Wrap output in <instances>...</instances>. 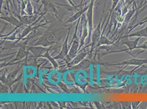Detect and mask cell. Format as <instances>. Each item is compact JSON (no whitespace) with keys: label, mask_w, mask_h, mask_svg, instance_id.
Returning a JSON list of instances; mask_svg holds the SVG:
<instances>
[{"label":"cell","mask_w":147,"mask_h":109,"mask_svg":"<svg viewBox=\"0 0 147 109\" xmlns=\"http://www.w3.org/2000/svg\"><path fill=\"white\" fill-rule=\"evenodd\" d=\"M101 21L102 19L100 20L99 23L98 24L97 27L94 30L92 35V43L91 44V51L92 52L93 50L95 48L98 44V41L101 36Z\"/></svg>","instance_id":"cell-7"},{"label":"cell","mask_w":147,"mask_h":109,"mask_svg":"<svg viewBox=\"0 0 147 109\" xmlns=\"http://www.w3.org/2000/svg\"><path fill=\"white\" fill-rule=\"evenodd\" d=\"M20 68H19V69H17V70L13 71V72L10 73V74L7 76L6 79L7 83L10 84V83L13 80L16 78V75H17L18 72L19 70H20Z\"/></svg>","instance_id":"cell-20"},{"label":"cell","mask_w":147,"mask_h":109,"mask_svg":"<svg viewBox=\"0 0 147 109\" xmlns=\"http://www.w3.org/2000/svg\"><path fill=\"white\" fill-rule=\"evenodd\" d=\"M35 28H36V27H32V25H30L29 26H28V27H27L23 31V32H22V35L20 36V38H24L30 32H31V31L32 30L34 29H35Z\"/></svg>","instance_id":"cell-21"},{"label":"cell","mask_w":147,"mask_h":109,"mask_svg":"<svg viewBox=\"0 0 147 109\" xmlns=\"http://www.w3.org/2000/svg\"><path fill=\"white\" fill-rule=\"evenodd\" d=\"M28 53V51L27 50V49H26L25 47H22L20 48V49H19L18 52L17 54L16 58L14 60H13L12 61H11V62H9V63H12L13 62L19 61V60L23 59L24 57H25V56Z\"/></svg>","instance_id":"cell-15"},{"label":"cell","mask_w":147,"mask_h":109,"mask_svg":"<svg viewBox=\"0 0 147 109\" xmlns=\"http://www.w3.org/2000/svg\"><path fill=\"white\" fill-rule=\"evenodd\" d=\"M59 85L61 86V88L63 89V90L65 92H66V93L68 92V90H67V87L65 85H64V84L61 82Z\"/></svg>","instance_id":"cell-29"},{"label":"cell","mask_w":147,"mask_h":109,"mask_svg":"<svg viewBox=\"0 0 147 109\" xmlns=\"http://www.w3.org/2000/svg\"><path fill=\"white\" fill-rule=\"evenodd\" d=\"M147 64V58L140 59L137 58H133L128 59L126 61L115 63H106L104 64L106 66H136L140 67L143 64Z\"/></svg>","instance_id":"cell-3"},{"label":"cell","mask_w":147,"mask_h":109,"mask_svg":"<svg viewBox=\"0 0 147 109\" xmlns=\"http://www.w3.org/2000/svg\"><path fill=\"white\" fill-rule=\"evenodd\" d=\"M94 0H91V2L89 5V7L88 10L87 11V21L88 25V29H89V38L88 42H90L91 36L92 34V30H93V10L94 7Z\"/></svg>","instance_id":"cell-5"},{"label":"cell","mask_w":147,"mask_h":109,"mask_svg":"<svg viewBox=\"0 0 147 109\" xmlns=\"http://www.w3.org/2000/svg\"><path fill=\"white\" fill-rule=\"evenodd\" d=\"M70 30H71V29H70L69 30L67 36V38H66L63 44L62 49H61V52L57 56H56L54 57V58L55 60H64L65 58L67 57L68 53H69V47H70V46H68V44H67L68 39H69L70 33Z\"/></svg>","instance_id":"cell-6"},{"label":"cell","mask_w":147,"mask_h":109,"mask_svg":"<svg viewBox=\"0 0 147 109\" xmlns=\"http://www.w3.org/2000/svg\"><path fill=\"white\" fill-rule=\"evenodd\" d=\"M87 20L85 19V17H84V23H83V31H82V35L81 36V39H80V47H79V50L80 49L82 48V47L85 44V39H86V37L88 35V28H87Z\"/></svg>","instance_id":"cell-12"},{"label":"cell","mask_w":147,"mask_h":109,"mask_svg":"<svg viewBox=\"0 0 147 109\" xmlns=\"http://www.w3.org/2000/svg\"><path fill=\"white\" fill-rule=\"evenodd\" d=\"M147 17H146L144 18L143 19V20H142V21L140 22V23H139L138 24H137L135 25H134V26H132V27H129V32H131V31L133 29H134L135 27H137V26H140L141 25H143V24H144V23H147Z\"/></svg>","instance_id":"cell-26"},{"label":"cell","mask_w":147,"mask_h":109,"mask_svg":"<svg viewBox=\"0 0 147 109\" xmlns=\"http://www.w3.org/2000/svg\"><path fill=\"white\" fill-rule=\"evenodd\" d=\"M42 57H45L46 58H47L49 60L51 63H52V64L53 65V66L54 67V68L55 69H57L58 67H59V65L57 63V62L55 61V60L54 58V57H52L50 55L49 53V51H48L47 52H46L45 54L42 56Z\"/></svg>","instance_id":"cell-18"},{"label":"cell","mask_w":147,"mask_h":109,"mask_svg":"<svg viewBox=\"0 0 147 109\" xmlns=\"http://www.w3.org/2000/svg\"><path fill=\"white\" fill-rule=\"evenodd\" d=\"M13 2H14V0H13Z\"/></svg>","instance_id":"cell-33"},{"label":"cell","mask_w":147,"mask_h":109,"mask_svg":"<svg viewBox=\"0 0 147 109\" xmlns=\"http://www.w3.org/2000/svg\"><path fill=\"white\" fill-rule=\"evenodd\" d=\"M120 104L123 109H132V102H121Z\"/></svg>","instance_id":"cell-23"},{"label":"cell","mask_w":147,"mask_h":109,"mask_svg":"<svg viewBox=\"0 0 147 109\" xmlns=\"http://www.w3.org/2000/svg\"><path fill=\"white\" fill-rule=\"evenodd\" d=\"M144 37V38H147V26L144 29H142L141 30L138 31L137 32H135L134 33H130L127 35L124 36L122 37V38H129V37Z\"/></svg>","instance_id":"cell-13"},{"label":"cell","mask_w":147,"mask_h":109,"mask_svg":"<svg viewBox=\"0 0 147 109\" xmlns=\"http://www.w3.org/2000/svg\"><path fill=\"white\" fill-rule=\"evenodd\" d=\"M67 1L72 6L75 7V5L74 4V3L72 0H67Z\"/></svg>","instance_id":"cell-30"},{"label":"cell","mask_w":147,"mask_h":109,"mask_svg":"<svg viewBox=\"0 0 147 109\" xmlns=\"http://www.w3.org/2000/svg\"><path fill=\"white\" fill-rule=\"evenodd\" d=\"M37 18V14L27 15H21V17H18L19 20L21 21L24 24L31 25H33L34 23L36 21Z\"/></svg>","instance_id":"cell-10"},{"label":"cell","mask_w":147,"mask_h":109,"mask_svg":"<svg viewBox=\"0 0 147 109\" xmlns=\"http://www.w3.org/2000/svg\"><path fill=\"white\" fill-rule=\"evenodd\" d=\"M90 66V62L88 60H84L83 61H81L80 63L78 64L71 67V69L72 70H79V69H85L88 68Z\"/></svg>","instance_id":"cell-17"},{"label":"cell","mask_w":147,"mask_h":109,"mask_svg":"<svg viewBox=\"0 0 147 109\" xmlns=\"http://www.w3.org/2000/svg\"><path fill=\"white\" fill-rule=\"evenodd\" d=\"M135 12H136V9L134 8L132 9L129 10V12L126 13V14L125 15V17L124 19V20H123V22H124L125 24H127L129 23V21L131 20V19L132 18V16L134 14Z\"/></svg>","instance_id":"cell-19"},{"label":"cell","mask_w":147,"mask_h":109,"mask_svg":"<svg viewBox=\"0 0 147 109\" xmlns=\"http://www.w3.org/2000/svg\"><path fill=\"white\" fill-rule=\"evenodd\" d=\"M79 22H80V20H79L78 23L77 24L75 32L74 34L73 38L72 39V41L70 44L71 45L70 49L69 50V53L67 56V60H66L67 63H69L71 60L74 59L76 57V55L77 54L78 52L79 51V47H80L79 41L77 37V31H78V26L79 24Z\"/></svg>","instance_id":"cell-2"},{"label":"cell","mask_w":147,"mask_h":109,"mask_svg":"<svg viewBox=\"0 0 147 109\" xmlns=\"http://www.w3.org/2000/svg\"><path fill=\"white\" fill-rule=\"evenodd\" d=\"M142 103V102H141V101L132 102V109H137Z\"/></svg>","instance_id":"cell-27"},{"label":"cell","mask_w":147,"mask_h":109,"mask_svg":"<svg viewBox=\"0 0 147 109\" xmlns=\"http://www.w3.org/2000/svg\"><path fill=\"white\" fill-rule=\"evenodd\" d=\"M141 37H137V38H136L134 41H129L128 39H126V41H122L121 43L120 44V45H126L128 48L126 49H123L121 50H119V51H110L109 53H104V55L107 54H113V53H121V52H123V51H132L134 49H137V47H138V42L141 39Z\"/></svg>","instance_id":"cell-4"},{"label":"cell","mask_w":147,"mask_h":109,"mask_svg":"<svg viewBox=\"0 0 147 109\" xmlns=\"http://www.w3.org/2000/svg\"><path fill=\"white\" fill-rule=\"evenodd\" d=\"M120 1H121V2L123 3V6H124V5H125V0H120Z\"/></svg>","instance_id":"cell-31"},{"label":"cell","mask_w":147,"mask_h":109,"mask_svg":"<svg viewBox=\"0 0 147 109\" xmlns=\"http://www.w3.org/2000/svg\"><path fill=\"white\" fill-rule=\"evenodd\" d=\"M137 49H143V50H144L142 51H140V53H138L137 54H136V57L137 56L138 54H140L142 53H143L144 51L147 50V41L145 42L144 43H143L141 45L138 46V47H137Z\"/></svg>","instance_id":"cell-25"},{"label":"cell","mask_w":147,"mask_h":109,"mask_svg":"<svg viewBox=\"0 0 147 109\" xmlns=\"http://www.w3.org/2000/svg\"><path fill=\"white\" fill-rule=\"evenodd\" d=\"M26 13L28 15H32L33 14V8L30 2L28 0V3L26 5Z\"/></svg>","instance_id":"cell-24"},{"label":"cell","mask_w":147,"mask_h":109,"mask_svg":"<svg viewBox=\"0 0 147 109\" xmlns=\"http://www.w3.org/2000/svg\"><path fill=\"white\" fill-rule=\"evenodd\" d=\"M18 31H17L14 34H13L11 36L9 37H7V38H5V39H7V40H11V41H13L14 39H16V35H17V32H18Z\"/></svg>","instance_id":"cell-28"},{"label":"cell","mask_w":147,"mask_h":109,"mask_svg":"<svg viewBox=\"0 0 147 109\" xmlns=\"http://www.w3.org/2000/svg\"><path fill=\"white\" fill-rule=\"evenodd\" d=\"M88 7H89V5L85 7L82 9H81L79 12H78L76 13H75L74 15H73L72 17H71L70 18L68 19V20L65 23V24L72 23H73L74 21H75L76 20H77L78 19L80 18V17L88 10Z\"/></svg>","instance_id":"cell-14"},{"label":"cell","mask_w":147,"mask_h":109,"mask_svg":"<svg viewBox=\"0 0 147 109\" xmlns=\"http://www.w3.org/2000/svg\"><path fill=\"white\" fill-rule=\"evenodd\" d=\"M61 36V33L56 30L47 31L34 44V46H51L56 43L59 42V38Z\"/></svg>","instance_id":"cell-1"},{"label":"cell","mask_w":147,"mask_h":109,"mask_svg":"<svg viewBox=\"0 0 147 109\" xmlns=\"http://www.w3.org/2000/svg\"><path fill=\"white\" fill-rule=\"evenodd\" d=\"M88 53H81L80 54H79L74 58L73 61L68 63L67 64L68 67L71 68L80 63L81 61L84 60V58H85L87 54H88Z\"/></svg>","instance_id":"cell-11"},{"label":"cell","mask_w":147,"mask_h":109,"mask_svg":"<svg viewBox=\"0 0 147 109\" xmlns=\"http://www.w3.org/2000/svg\"><path fill=\"white\" fill-rule=\"evenodd\" d=\"M1 19H2L8 22V23L16 26L17 29L18 27H20L24 25V24L21 21H20L18 19L16 18L15 17H13L12 15L2 17H1Z\"/></svg>","instance_id":"cell-9"},{"label":"cell","mask_w":147,"mask_h":109,"mask_svg":"<svg viewBox=\"0 0 147 109\" xmlns=\"http://www.w3.org/2000/svg\"><path fill=\"white\" fill-rule=\"evenodd\" d=\"M119 1L120 0H113V5H112L111 9L109 11V17L108 20L110 19L111 15H112L113 13L114 12V11H115V8H117V5Z\"/></svg>","instance_id":"cell-22"},{"label":"cell","mask_w":147,"mask_h":109,"mask_svg":"<svg viewBox=\"0 0 147 109\" xmlns=\"http://www.w3.org/2000/svg\"></svg>","instance_id":"cell-34"},{"label":"cell","mask_w":147,"mask_h":109,"mask_svg":"<svg viewBox=\"0 0 147 109\" xmlns=\"http://www.w3.org/2000/svg\"><path fill=\"white\" fill-rule=\"evenodd\" d=\"M84 0H81V2H80V5H82V4L83 3V2H84Z\"/></svg>","instance_id":"cell-32"},{"label":"cell","mask_w":147,"mask_h":109,"mask_svg":"<svg viewBox=\"0 0 147 109\" xmlns=\"http://www.w3.org/2000/svg\"><path fill=\"white\" fill-rule=\"evenodd\" d=\"M29 50L33 54L37 57H42V56L44 54H45L48 51H49L50 49L46 48L45 47H41V46H33L29 48Z\"/></svg>","instance_id":"cell-8"},{"label":"cell","mask_w":147,"mask_h":109,"mask_svg":"<svg viewBox=\"0 0 147 109\" xmlns=\"http://www.w3.org/2000/svg\"><path fill=\"white\" fill-rule=\"evenodd\" d=\"M115 45L114 41H110V39H109L107 37L104 36V35L102 34L98 41V44H97L96 47H100L101 45Z\"/></svg>","instance_id":"cell-16"}]
</instances>
